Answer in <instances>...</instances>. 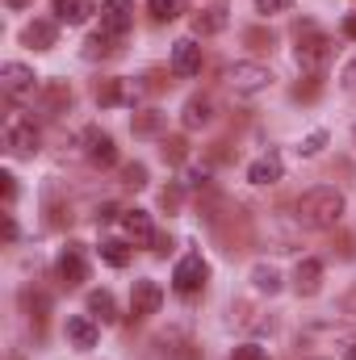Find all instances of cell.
Segmentation results:
<instances>
[{
  "mask_svg": "<svg viewBox=\"0 0 356 360\" xmlns=\"http://www.w3.org/2000/svg\"><path fill=\"white\" fill-rule=\"evenodd\" d=\"M340 218H344V193L331 184H319L298 201V222L310 231H331L340 226Z\"/></svg>",
  "mask_w": 356,
  "mask_h": 360,
  "instance_id": "6da1fadb",
  "label": "cell"
},
{
  "mask_svg": "<svg viewBox=\"0 0 356 360\" xmlns=\"http://www.w3.org/2000/svg\"><path fill=\"white\" fill-rule=\"evenodd\" d=\"M344 344H356L352 327L348 323H336V319H323V323H306L298 331V352L302 356H336Z\"/></svg>",
  "mask_w": 356,
  "mask_h": 360,
  "instance_id": "7a4b0ae2",
  "label": "cell"
},
{
  "mask_svg": "<svg viewBox=\"0 0 356 360\" xmlns=\"http://www.w3.org/2000/svg\"><path fill=\"white\" fill-rule=\"evenodd\" d=\"M298 68L302 72H310V76H319L327 63H331V55H336V46H331V38L319 30V25H310V21H302L298 25Z\"/></svg>",
  "mask_w": 356,
  "mask_h": 360,
  "instance_id": "3957f363",
  "label": "cell"
},
{
  "mask_svg": "<svg viewBox=\"0 0 356 360\" xmlns=\"http://www.w3.org/2000/svg\"><path fill=\"white\" fill-rule=\"evenodd\" d=\"M38 126H34V117H8V126H4V147H8V155H34L38 151Z\"/></svg>",
  "mask_w": 356,
  "mask_h": 360,
  "instance_id": "277c9868",
  "label": "cell"
},
{
  "mask_svg": "<svg viewBox=\"0 0 356 360\" xmlns=\"http://www.w3.org/2000/svg\"><path fill=\"white\" fill-rule=\"evenodd\" d=\"M227 84L235 92H243V96H256L272 84V72L260 68V63H235V68H227Z\"/></svg>",
  "mask_w": 356,
  "mask_h": 360,
  "instance_id": "5b68a950",
  "label": "cell"
},
{
  "mask_svg": "<svg viewBox=\"0 0 356 360\" xmlns=\"http://www.w3.org/2000/svg\"><path fill=\"white\" fill-rule=\"evenodd\" d=\"M205 281H210V264H205L197 252H189L177 269H172V289H177V293H184V297H189V293H197Z\"/></svg>",
  "mask_w": 356,
  "mask_h": 360,
  "instance_id": "8992f818",
  "label": "cell"
},
{
  "mask_svg": "<svg viewBox=\"0 0 356 360\" xmlns=\"http://www.w3.org/2000/svg\"><path fill=\"white\" fill-rule=\"evenodd\" d=\"M130 25H134V0H105L101 4V34L126 38Z\"/></svg>",
  "mask_w": 356,
  "mask_h": 360,
  "instance_id": "52a82bcc",
  "label": "cell"
},
{
  "mask_svg": "<svg viewBox=\"0 0 356 360\" xmlns=\"http://www.w3.org/2000/svg\"><path fill=\"white\" fill-rule=\"evenodd\" d=\"M0 89H4V96L21 101V96H34L38 92V76L25 63H4L0 68Z\"/></svg>",
  "mask_w": 356,
  "mask_h": 360,
  "instance_id": "ba28073f",
  "label": "cell"
},
{
  "mask_svg": "<svg viewBox=\"0 0 356 360\" xmlns=\"http://www.w3.org/2000/svg\"><path fill=\"white\" fill-rule=\"evenodd\" d=\"M84 155H89V164H96V168H113L117 164V143L105 134V130H84Z\"/></svg>",
  "mask_w": 356,
  "mask_h": 360,
  "instance_id": "9c48e42d",
  "label": "cell"
},
{
  "mask_svg": "<svg viewBox=\"0 0 356 360\" xmlns=\"http://www.w3.org/2000/svg\"><path fill=\"white\" fill-rule=\"evenodd\" d=\"M160 306H164V289L155 281H134V289H130V314L134 319H147Z\"/></svg>",
  "mask_w": 356,
  "mask_h": 360,
  "instance_id": "30bf717a",
  "label": "cell"
},
{
  "mask_svg": "<svg viewBox=\"0 0 356 360\" xmlns=\"http://www.w3.org/2000/svg\"><path fill=\"white\" fill-rule=\"evenodd\" d=\"M55 272H59V281H63L68 289L84 285V281H89V264H84V252H80V248H63V256L55 260Z\"/></svg>",
  "mask_w": 356,
  "mask_h": 360,
  "instance_id": "8fae6325",
  "label": "cell"
},
{
  "mask_svg": "<svg viewBox=\"0 0 356 360\" xmlns=\"http://www.w3.org/2000/svg\"><path fill=\"white\" fill-rule=\"evenodd\" d=\"M34 96H38V109H42V117H59V113H68V105H72V89H68V84H59V80L42 84Z\"/></svg>",
  "mask_w": 356,
  "mask_h": 360,
  "instance_id": "7c38bea8",
  "label": "cell"
},
{
  "mask_svg": "<svg viewBox=\"0 0 356 360\" xmlns=\"http://www.w3.org/2000/svg\"><path fill=\"white\" fill-rule=\"evenodd\" d=\"M55 38H59V25L46 21V17H38V21H30V25L21 30V42H25L30 51H51Z\"/></svg>",
  "mask_w": 356,
  "mask_h": 360,
  "instance_id": "4fadbf2b",
  "label": "cell"
},
{
  "mask_svg": "<svg viewBox=\"0 0 356 360\" xmlns=\"http://www.w3.org/2000/svg\"><path fill=\"white\" fill-rule=\"evenodd\" d=\"M122 226H126L130 243H139V248L155 243V226H151V214H147V210H126V214H122Z\"/></svg>",
  "mask_w": 356,
  "mask_h": 360,
  "instance_id": "5bb4252c",
  "label": "cell"
},
{
  "mask_svg": "<svg viewBox=\"0 0 356 360\" xmlns=\"http://www.w3.org/2000/svg\"><path fill=\"white\" fill-rule=\"evenodd\" d=\"M172 72L177 76H197L201 72V46L193 38H180L177 46H172Z\"/></svg>",
  "mask_w": 356,
  "mask_h": 360,
  "instance_id": "9a60e30c",
  "label": "cell"
},
{
  "mask_svg": "<svg viewBox=\"0 0 356 360\" xmlns=\"http://www.w3.org/2000/svg\"><path fill=\"white\" fill-rule=\"evenodd\" d=\"M293 289H298L302 297H314V293L323 289V264H319V260H298V269H293Z\"/></svg>",
  "mask_w": 356,
  "mask_h": 360,
  "instance_id": "2e32d148",
  "label": "cell"
},
{
  "mask_svg": "<svg viewBox=\"0 0 356 360\" xmlns=\"http://www.w3.org/2000/svg\"><path fill=\"white\" fill-rule=\"evenodd\" d=\"M180 122H184V130L210 126V122H214V101H210V96H189L184 109H180Z\"/></svg>",
  "mask_w": 356,
  "mask_h": 360,
  "instance_id": "e0dca14e",
  "label": "cell"
},
{
  "mask_svg": "<svg viewBox=\"0 0 356 360\" xmlns=\"http://www.w3.org/2000/svg\"><path fill=\"white\" fill-rule=\"evenodd\" d=\"M96 319H89V314H76V319H68V340H72V348H92L96 344Z\"/></svg>",
  "mask_w": 356,
  "mask_h": 360,
  "instance_id": "ac0fdd59",
  "label": "cell"
},
{
  "mask_svg": "<svg viewBox=\"0 0 356 360\" xmlns=\"http://www.w3.org/2000/svg\"><path fill=\"white\" fill-rule=\"evenodd\" d=\"M89 314L96 319V323H117V306H113V293L109 289H92L89 293Z\"/></svg>",
  "mask_w": 356,
  "mask_h": 360,
  "instance_id": "d6986e66",
  "label": "cell"
},
{
  "mask_svg": "<svg viewBox=\"0 0 356 360\" xmlns=\"http://www.w3.org/2000/svg\"><path fill=\"white\" fill-rule=\"evenodd\" d=\"M218 30H227V4L201 8V13L193 17V34H197V38H201V34H218Z\"/></svg>",
  "mask_w": 356,
  "mask_h": 360,
  "instance_id": "ffe728a7",
  "label": "cell"
},
{
  "mask_svg": "<svg viewBox=\"0 0 356 360\" xmlns=\"http://www.w3.org/2000/svg\"><path fill=\"white\" fill-rule=\"evenodd\" d=\"M55 17L68 21V25H84L92 17V4L89 0H55Z\"/></svg>",
  "mask_w": 356,
  "mask_h": 360,
  "instance_id": "44dd1931",
  "label": "cell"
},
{
  "mask_svg": "<svg viewBox=\"0 0 356 360\" xmlns=\"http://www.w3.org/2000/svg\"><path fill=\"white\" fill-rule=\"evenodd\" d=\"M248 180H252V184H276V180H281V160H276V155H260V160L248 168Z\"/></svg>",
  "mask_w": 356,
  "mask_h": 360,
  "instance_id": "7402d4cb",
  "label": "cell"
},
{
  "mask_svg": "<svg viewBox=\"0 0 356 360\" xmlns=\"http://www.w3.org/2000/svg\"><path fill=\"white\" fill-rule=\"evenodd\" d=\"M101 260H105L109 269H126V264H130V248H126L122 239H101Z\"/></svg>",
  "mask_w": 356,
  "mask_h": 360,
  "instance_id": "603a6c76",
  "label": "cell"
},
{
  "mask_svg": "<svg viewBox=\"0 0 356 360\" xmlns=\"http://www.w3.org/2000/svg\"><path fill=\"white\" fill-rule=\"evenodd\" d=\"M147 13H151V21H177L180 13H184V0H147Z\"/></svg>",
  "mask_w": 356,
  "mask_h": 360,
  "instance_id": "cb8c5ba5",
  "label": "cell"
},
{
  "mask_svg": "<svg viewBox=\"0 0 356 360\" xmlns=\"http://www.w3.org/2000/svg\"><path fill=\"white\" fill-rule=\"evenodd\" d=\"M117 38H109V34H92L89 42H84V59H109L117 46H113Z\"/></svg>",
  "mask_w": 356,
  "mask_h": 360,
  "instance_id": "d4e9b609",
  "label": "cell"
},
{
  "mask_svg": "<svg viewBox=\"0 0 356 360\" xmlns=\"http://www.w3.org/2000/svg\"><path fill=\"white\" fill-rule=\"evenodd\" d=\"M21 306H25V310H30V319L42 327V319H46V310H51L46 293H30V289H25V293H21Z\"/></svg>",
  "mask_w": 356,
  "mask_h": 360,
  "instance_id": "484cf974",
  "label": "cell"
},
{
  "mask_svg": "<svg viewBox=\"0 0 356 360\" xmlns=\"http://www.w3.org/2000/svg\"><path fill=\"white\" fill-rule=\"evenodd\" d=\"M252 281H256V289H260V293H276V289H281V276H276L272 269H265V264L252 272Z\"/></svg>",
  "mask_w": 356,
  "mask_h": 360,
  "instance_id": "4316f807",
  "label": "cell"
},
{
  "mask_svg": "<svg viewBox=\"0 0 356 360\" xmlns=\"http://www.w3.org/2000/svg\"><path fill=\"white\" fill-rule=\"evenodd\" d=\"M122 184H130V188H147V164H126V168H122Z\"/></svg>",
  "mask_w": 356,
  "mask_h": 360,
  "instance_id": "83f0119b",
  "label": "cell"
},
{
  "mask_svg": "<svg viewBox=\"0 0 356 360\" xmlns=\"http://www.w3.org/2000/svg\"><path fill=\"white\" fill-rule=\"evenodd\" d=\"M231 360H268V348H260V344H239L231 352Z\"/></svg>",
  "mask_w": 356,
  "mask_h": 360,
  "instance_id": "f1b7e54d",
  "label": "cell"
},
{
  "mask_svg": "<svg viewBox=\"0 0 356 360\" xmlns=\"http://www.w3.org/2000/svg\"><path fill=\"white\" fill-rule=\"evenodd\" d=\"M323 147H327V130H314V134H310V139H306L298 151H302V155H319Z\"/></svg>",
  "mask_w": 356,
  "mask_h": 360,
  "instance_id": "f546056e",
  "label": "cell"
},
{
  "mask_svg": "<svg viewBox=\"0 0 356 360\" xmlns=\"http://www.w3.org/2000/svg\"><path fill=\"white\" fill-rule=\"evenodd\" d=\"M155 130H160V113H143L134 122V134H155Z\"/></svg>",
  "mask_w": 356,
  "mask_h": 360,
  "instance_id": "4dcf8cb0",
  "label": "cell"
},
{
  "mask_svg": "<svg viewBox=\"0 0 356 360\" xmlns=\"http://www.w3.org/2000/svg\"><path fill=\"white\" fill-rule=\"evenodd\" d=\"M164 160H172V164L184 160V139H164Z\"/></svg>",
  "mask_w": 356,
  "mask_h": 360,
  "instance_id": "1f68e13d",
  "label": "cell"
},
{
  "mask_svg": "<svg viewBox=\"0 0 356 360\" xmlns=\"http://www.w3.org/2000/svg\"><path fill=\"white\" fill-rule=\"evenodd\" d=\"M0 193H4V205L17 201V180H13V172H0Z\"/></svg>",
  "mask_w": 356,
  "mask_h": 360,
  "instance_id": "d6a6232c",
  "label": "cell"
},
{
  "mask_svg": "<svg viewBox=\"0 0 356 360\" xmlns=\"http://www.w3.org/2000/svg\"><path fill=\"white\" fill-rule=\"evenodd\" d=\"M285 8H293V0H256V13H285Z\"/></svg>",
  "mask_w": 356,
  "mask_h": 360,
  "instance_id": "836d02e7",
  "label": "cell"
},
{
  "mask_svg": "<svg viewBox=\"0 0 356 360\" xmlns=\"http://www.w3.org/2000/svg\"><path fill=\"white\" fill-rule=\"evenodd\" d=\"M160 201H164V210H177V205H180V188H164V197H160Z\"/></svg>",
  "mask_w": 356,
  "mask_h": 360,
  "instance_id": "e575fe53",
  "label": "cell"
},
{
  "mask_svg": "<svg viewBox=\"0 0 356 360\" xmlns=\"http://www.w3.org/2000/svg\"><path fill=\"white\" fill-rule=\"evenodd\" d=\"M113 218H117V205H101L96 210V222H113Z\"/></svg>",
  "mask_w": 356,
  "mask_h": 360,
  "instance_id": "d590c367",
  "label": "cell"
},
{
  "mask_svg": "<svg viewBox=\"0 0 356 360\" xmlns=\"http://www.w3.org/2000/svg\"><path fill=\"white\" fill-rule=\"evenodd\" d=\"M344 314H352V319H356V285L344 293Z\"/></svg>",
  "mask_w": 356,
  "mask_h": 360,
  "instance_id": "8d00e7d4",
  "label": "cell"
},
{
  "mask_svg": "<svg viewBox=\"0 0 356 360\" xmlns=\"http://www.w3.org/2000/svg\"><path fill=\"white\" fill-rule=\"evenodd\" d=\"M4 239H8V243L17 239V222H13V214H4Z\"/></svg>",
  "mask_w": 356,
  "mask_h": 360,
  "instance_id": "74e56055",
  "label": "cell"
},
{
  "mask_svg": "<svg viewBox=\"0 0 356 360\" xmlns=\"http://www.w3.org/2000/svg\"><path fill=\"white\" fill-rule=\"evenodd\" d=\"M344 34H348V38H356V13H348V17H344Z\"/></svg>",
  "mask_w": 356,
  "mask_h": 360,
  "instance_id": "f35d334b",
  "label": "cell"
},
{
  "mask_svg": "<svg viewBox=\"0 0 356 360\" xmlns=\"http://www.w3.org/2000/svg\"><path fill=\"white\" fill-rule=\"evenodd\" d=\"M344 84H348V89H356V59L348 63V72H344Z\"/></svg>",
  "mask_w": 356,
  "mask_h": 360,
  "instance_id": "ab89813d",
  "label": "cell"
},
{
  "mask_svg": "<svg viewBox=\"0 0 356 360\" xmlns=\"http://www.w3.org/2000/svg\"><path fill=\"white\" fill-rule=\"evenodd\" d=\"M8 8H25V4H34V0H4Z\"/></svg>",
  "mask_w": 356,
  "mask_h": 360,
  "instance_id": "60d3db41",
  "label": "cell"
},
{
  "mask_svg": "<svg viewBox=\"0 0 356 360\" xmlns=\"http://www.w3.org/2000/svg\"><path fill=\"white\" fill-rule=\"evenodd\" d=\"M348 360H356V344H352V348H348Z\"/></svg>",
  "mask_w": 356,
  "mask_h": 360,
  "instance_id": "b9f144b4",
  "label": "cell"
},
{
  "mask_svg": "<svg viewBox=\"0 0 356 360\" xmlns=\"http://www.w3.org/2000/svg\"><path fill=\"white\" fill-rule=\"evenodd\" d=\"M352 139H356V126H352Z\"/></svg>",
  "mask_w": 356,
  "mask_h": 360,
  "instance_id": "7bdbcfd3",
  "label": "cell"
}]
</instances>
